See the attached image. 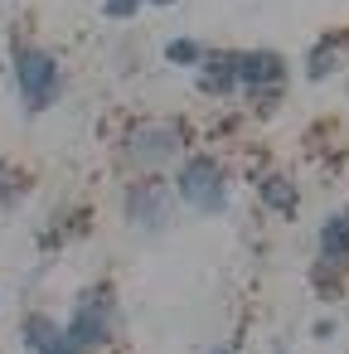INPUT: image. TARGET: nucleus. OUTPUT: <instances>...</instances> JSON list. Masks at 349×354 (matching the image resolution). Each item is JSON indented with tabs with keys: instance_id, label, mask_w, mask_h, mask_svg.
<instances>
[{
	"instance_id": "obj_1",
	"label": "nucleus",
	"mask_w": 349,
	"mask_h": 354,
	"mask_svg": "<svg viewBox=\"0 0 349 354\" xmlns=\"http://www.w3.org/2000/svg\"><path fill=\"white\" fill-rule=\"evenodd\" d=\"M180 189H185V199H189L194 209H218V204H223V175H218V165H209V160H194V165L185 170Z\"/></svg>"
},
{
	"instance_id": "obj_2",
	"label": "nucleus",
	"mask_w": 349,
	"mask_h": 354,
	"mask_svg": "<svg viewBox=\"0 0 349 354\" xmlns=\"http://www.w3.org/2000/svg\"><path fill=\"white\" fill-rule=\"evenodd\" d=\"M20 88H25L30 107H44V102L54 97V59L25 54V59H20Z\"/></svg>"
},
{
	"instance_id": "obj_3",
	"label": "nucleus",
	"mask_w": 349,
	"mask_h": 354,
	"mask_svg": "<svg viewBox=\"0 0 349 354\" xmlns=\"http://www.w3.org/2000/svg\"><path fill=\"white\" fill-rule=\"evenodd\" d=\"M107 330H112L107 301H102V296H88V301L78 306V320H73L68 339H73V344H97V339H107Z\"/></svg>"
},
{
	"instance_id": "obj_4",
	"label": "nucleus",
	"mask_w": 349,
	"mask_h": 354,
	"mask_svg": "<svg viewBox=\"0 0 349 354\" xmlns=\"http://www.w3.org/2000/svg\"><path fill=\"white\" fill-rule=\"evenodd\" d=\"M276 78H281V59L276 54H247V59H238V83L262 88V83H276Z\"/></svg>"
},
{
	"instance_id": "obj_5",
	"label": "nucleus",
	"mask_w": 349,
	"mask_h": 354,
	"mask_svg": "<svg viewBox=\"0 0 349 354\" xmlns=\"http://www.w3.org/2000/svg\"><path fill=\"white\" fill-rule=\"evenodd\" d=\"M25 330H30V344H35L39 354H68V339H64V330H59V325H49L44 315H35Z\"/></svg>"
},
{
	"instance_id": "obj_6",
	"label": "nucleus",
	"mask_w": 349,
	"mask_h": 354,
	"mask_svg": "<svg viewBox=\"0 0 349 354\" xmlns=\"http://www.w3.org/2000/svg\"><path fill=\"white\" fill-rule=\"evenodd\" d=\"M320 252H325L330 262H344V257H349V214L334 218V223L320 233Z\"/></svg>"
},
{
	"instance_id": "obj_7",
	"label": "nucleus",
	"mask_w": 349,
	"mask_h": 354,
	"mask_svg": "<svg viewBox=\"0 0 349 354\" xmlns=\"http://www.w3.org/2000/svg\"><path fill=\"white\" fill-rule=\"evenodd\" d=\"M262 194H267V204H272V209H291V204H296V194H291V185H286V180H267V189H262Z\"/></svg>"
},
{
	"instance_id": "obj_8",
	"label": "nucleus",
	"mask_w": 349,
	"mask_h": 354,
	"mask_svg": "<svg viewBox=\"0 0 349 354\" xmlns=\"http://www.w3.org/2000/svg\"><path fill=\"white\" fill-rule=\"evenodd\" d=\"M170 59H175V64H189V59H194V44H170Z\"/></svg>"
},
{
	"instance_id": "obj_9",
	"label": "nucleus",
	"mask_w": 349,
	"mask_h": 354,
	"mask_svg": "<svg viewBox=\"0 0 349 354\" xmlns=\"http://www.w3.org/2000/svg\"><path fill=\"white\" fill-rule=\"evenodd\" d=\"M107 10H112V15H131V10H136V0H107Z\"/></svg>"
},
{
	"instance_id": "obj_10",
	"label": "nucleus",
	"mask_w": 349,
	"mask_h": 354,
	"mask_svg": "<svg viewBox=\"0 0 349 354\" xmlns=\"http://www.w3.org/2000/svg\"><path fill=\"white\" fill-rule=\"evenodd\" d=\"M214 354H233V349H228V344H223V349H214Z\"/></svg>"
}]
</instances>
